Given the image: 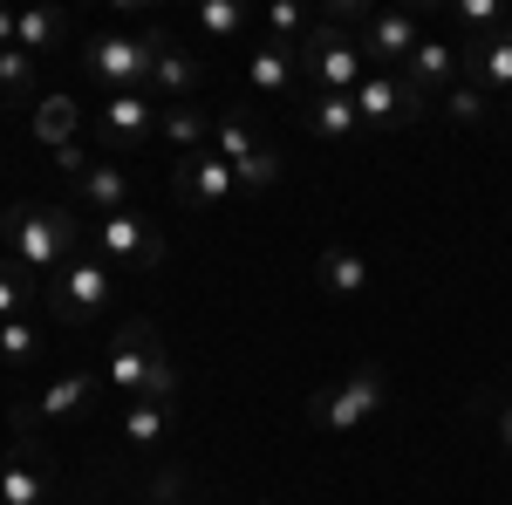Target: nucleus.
Here are the masks:
<instances>
[{
    "label": "nucleus",
    "mask_w": 512,
    "mask_h": 505,
    "mask_svg": "<svg viewBox=\"0 0 512 505\" xmlns=\"http://www.w3.org/2000/svg\"><path fill=\"white\" fill-rule=\"evenodd\" d=\"M35 355H41V328L28 321V314H14V321H0V369H35Z\"/></svg>",
    "instance_id": "24"
},
{
    "label": "nucleus",
    "mask_w": 512,
    "mask_h": 505,
    "mask_svg": "<svg viewBox=\"0 0 512 505\" xmlns=\"http://www.w3.org/2000/svg\"><path fill=\"white\" fill-rule=\"evenodd\" d=\"M0 48H14V14H0Z\"/></svg>",
    "instance_id": "35"
},
{
    "label": "nucleus",
    "mask_w": 512,
    "mask_h": 505,
    "mask_svg": "<svg viewBox=\"0 0 512 505\" xmlns=\"http://www.w3.org/2000/svg\"><path fill=\"white\" fill-rule=\"evenodd\" d=\"M308 410H315V424L328 430V437H355V430H369L383 410H390V369H383V362H362V369H349L342 383L321 389Z\"/></svg>",
    "instance_id": "3"
},
{
    "label": "nucleus",
    "mask_w": 512,
    "mask_h": 505,
    "mask_svg": "<svg viewBox=\"0 0 512 505\" xmlns=\"http://www.w3.org/2000/svg\"><path fill=\"white\" fill-rule=\"evenodd\" d=\"M212 151L226 157V164H246L253 151H267L260 144V123L253 117H212Z\"/></svg>",
    "instance_id": "25"
},
{
    "label": "nucleus",
    "mask_w": 512,
    "mask_h": 505,
    "mask_svg": "<svg viewBox=\"0 0 512 505\" xmlns=\"http://www.w3.org/2000/svg\"><path fill=\"white\" fill-rule=\"evenodd\" d=\"M253 505H280V499H253Z\"/></svg>",
    "instance_id": "37"
},
{
    "label": "nucleus",
    "mask_w": 512,
    "mask_h": 505,
    "mask_svg": "<svg viewBox=\"0 0 512 505\" xmlns=\"http://www.w3.org/2000/svg\"><path fill=\"white\" fill-rule=\"evenodd\" d=\"M178 417V403H123V437L130 444H158Z\"/></svg>",
    "instance_id": "27"
},
{
    "label": "nucleus",
    "mask_w": 512,
    "mask_h": 505,
    "mask_svg": "<svg viewBox=\"0 0 512 505\" xmlns=\"http://www.w3.org/2000/svg\"><path fill=\"white\" fill-rule=\"evenodd\" d=\"M41 294H48V314H55V321L89 328V321H103L110 301H117V267H103V260L82 246L62 273H48V287H41Z\"/></svg>",
    "instance_id": "5"
},
{
    "label": "nucleus",
    "mask_w": 512,
    "mask_h": 505,
    "mask_svg": "<svg viewBox=\"0 0 512 505\" xmlns=\"http://www.w3.org/2000/svg\"><path fill=\"white\" fill-rule=\"evenodd\" d=\"M315 287L328 294V301H362V294H369V260H362L355 246H321Z\"/></svg>",
    "instance_id": "19"
},
{
    "label": "nucleus",
    "mask_w": 512,
    "mask_h": 505,
    "mask_svg": "<svg viewBox=\"0 0 512 505\" xmlns=\"http://www.w3.org/2000/svg\"><path fill=\"white\" fill-rule=\"evenodd\" d=\"M431 35L424 28V14L417 7H376L369 21H362V55H369V69H403L410 55H417V41Z\"/></svg>",
    "instance_id": "12"
},
{
    "label": "nucleus",
    "mask_w": 512,
    "mask_h": 505,
    "mask_svg": "<svg viewBox=\"0 0 512 505\" xmlns=\"http://www.w3.org/2000/svg\"><path fill=\"white\" fill-rule=\"evenodd\" d=\"M76 205L89 219H110V212H130V164L123 157H89L76 171Z\"/></svg>",
    "instance_id": "13"
},
{
    "label": "nucleus",
    "mask_w": 512,
    "mask_h": 505,
    "mask_svg": "<svg viewBox=\"0 0 512 505\" xmlns=\"http://www.w3.org/2000/svg\"><path fill=\"white\" fill-rule=\"evenodd\" d=\"M355 110H362V130H403V123H417L431 110V96L417 89V82L403 76V69H369L362 89H355Z\"/></svg>",
    "instance_id": "9"
},
{
    "label": "nucleus",
    "mask_w": 512,
    "mask_h": 505,
    "mask_svg": "<svg viewBox=\"0 0 512 505\" xmlns=\"http://www.w3.org/2000/svg\"><path fill=\"white\" fill-rule=\"evenodd\" d=\"M55 492V471L41 465V437H21L0 465V505H48Z\"/></svg>",
    "instance_id": "14"
},
{
    "label": "nucleus",
    "mask_w": 512,
    "mask_h": 505,
    "mask_svg": "<svg viewBox=\"0 0 512 505\" xmlns=\"http://www.w3.org/2000/svg\"><path fill=\"white\" fill-rule=\"evenodd\" d=\"M437 110H444L451 123H465V130H478V123L492 117V103H485V89H478V82H451V89L437 96Z\"/></svg>",
    "instance_id": "29"
},
{
    "label": "nucleus",
    "mask_w": 512,
    "mask_h": 505,
    "mask_svg": "<svg viewBox=\"0 0 512 505\" xmlns=\"http://www.w3.org/2000/svg\"><path fill=\"white\" fill-rule=\"evenodd\" d=\"M103 383H117L123 403H178V362L144 314H123L103 335Z\"/></svg>",
    "instance_id": "1"
},
{
    "label": "nucleus",
    "mask_w": 512,
    "mask_h": 505,
    "mask_svg": "<svg viewBox=\"0 0 512 505\" xmlns=\"http://www.w3.org/2000/svg\"><path fill=\"white\" fill-rule=\"evenodd\" d=\"M198 82H205V62H198L192 48H178V41L164 35L158 41V62H151V96H158V103H192Z\"/></svg>",
    "instance_id": "17"
},
{
    "label": "nucleus",
    "mask_w": 512,
    "mask_h": 505,
    "mask_svg": "<svg viewBox=\"0 0 512 505\" xmlns=\"http://www.w3.org/2000/svg\"><path fill=\"white\" fill-rule=\"evenodd\" d=\"M233 178H239V198L274 192V185H280V151H274V144H267V151H253L246 164H233Z\"/></svg>",
    "instance_id": "31"
},
{
    "label": "nucleus",
    "mask_w": 512,
    "mask_h": 505,
    "mask_svg": "<svg viewBox=\"0 0 512 505\" xmlns=\"http://www.w3.org/2000/svg\"><path fill=\"white\" fill-rule=\"evenodd\" d=\"M0 246H7V260L28 273V280H48V273H62L69 260L82 253V226L69 205H7L0 212Z\"/></svg>",
    "instance_id": "2"
},
{
    "label": "nucleus",
    "mask_w": 512,
    "mask_h": 505,
    "mask_svg": "<svg viewBox=\"0 0 512 505\" xmlns=\"http://www.w3.org/2000/svg\"><path fill=\"white\" fill-rule=\"evenodd\" d=\"M506 35H512V7H506Z\"/></svg>",
    "instance_id": "36"
},
{
    "label": "nucleus",
    "mask_w": 512,
    "mask_h": 505,
    "mask_svg": "<svg viewBox=\"0 0 512 505\" xmlns=\"http://www.w3.org/2000/svg\"><path fill=\"white\" fill-rule=\"evenodd\" d=\"M458 62H465V48H458V41H444V35H424L417 41V55H410V62H403V76L417 82V89H424V96H444V89H451V82H458Z\"/></svg>",
    "instance_id": "18"
},
{
    "label": "nucleus",
    "mask_w": 512,
    "mask_h": 505,
    "mask_svg": "<svg viewBox=\"0 0 512 505\" xmlns=\"http://www.w3.org/2000/svg\"><path fill=\"white\" fill-rule=\"evenodd\" d=\"M55 157H62V171H69V178H76L82 164H89V151H82V144H62V151H55Z\"/></svg>",
    "instance_id": "33"
},
{
    "label": "nucleus",
    "mask_w": 512,
    "mask_h": 505,
    "mask_svg": "<svg viewBox=\"0 0 512 505\" xmlns=\"http://www.w3.org/2000/svg\"><path fill=\"white\" fill-rule=\"evenodd\" d=\"M465 48V76L478 82V89H512V35L499 28V35H485V41H458Z\"/></svg>",
    "instance_id": "20"
},
{
    "label": "nucleus",
    "mask_w": 512,
    "mask_h": 505,
    "mask_svg": "<svg viewBox=\"0 0 512 505\" xmlns=\"http://www.w3.org/2000/svg\"><path fill=\"white\" fill-rule=\"evenodd\" d=\"M294 76L301 89H335V96H355L362 76H369V55H362V41L342 35V28H328L315 21V35L294 48Z\"/></svg>",
    "instance_id": "4"
},
{
    "label": "nucleus",
    "mask_w": 512,
    "mask_h": 505,
    "mask_svg": "<svg viewBox=\"0 0 512 505\" xmlns=\"http://www.w3.org/2000/svg\"><path fill=\"white\" fill-rule=\"evenodd\" d=\"M69 14L62 7H28V14H14V48H28V55H48V48H62L69 41Z\"/></svg>",
    "instance_id": "22"
},
{
    "label": "nucleus",
    "mask_w": 512,
    "mask_h": 505,
    "mask_svg": "<svg viewBox=\"0 0 512 505\" xmlns=\"http://www.w3.org/2000/svg\"><path fill=\"white\" fill-rule=\"evenodd\" d=\"M35 55L28 48H0V103H28L35 96Z\"/></svg>",
    "instance_id": "28"
},
{
    "label": "nucleus",
    "mask_w": 512,
    "mask_h": 505,
    "mask_svg": "<svg viewBox=\"0 0 512 505\" xmlns=\"http://www.w3.org/2000/svg\"><path fill=\"white\" fill-rule=\"evenodd\" d=\"M158 117H164V103L151 96V89H117V96L96 103V130H103L110 151H123V157H137V151L158 144Z\"/></svg>",
    "instance_id": "10"
},
{
    "label": "nucleus",
    "mask_w": 512,
    "mask_h": 505,
    "mask_svg": "<svg viewBox=\"0 0 512 505\" xmlns=\"http://www.w3.org/2000/svg\"><path fill=\"white\" fill-rule=\"evenodd\" d=\"M294 110H301V123L315 130L321 144H349V137H362L355 96H335V89H294Z\"/></svg>",
    "instance_id": "15"
},
{
    "label": "nucleus",
    "mask_w": 512,
    "mask_h": 505,
    "mask_svg": "<svg viewBox=\"0 0 512 505\" xmlns=\"http://www.w3.org/2000/svg\"><path fill=\"white\" fill-rule=\"evenodd\" d=\"M158 28L151 35H96L82 48V76L103 82L110 96L117 89H151V62H158Z\"/></svg>",
    "instance_id": "6"
},
{
    "label": "nucleus",
    "mask_w": 512,
    "mask_h": 505,
    "mask_svg": "<svg viewBox=\"0 0 512 505\" xmlns=\"http://www.w3.org/2000/svg\"><path fill=\"white\" fill-rule=\"evenodd\" d=\"M158 137L171 144L178 157H192V151H212V117L205 110H192V103H164V117H158Z\"/></svg>",
    "instance_id": "21"
},
{
    "label": "nucleus",
    "mask_w": 512,
    "mask_h": 505,
    "mask_svg": "<svg viewBox=\"0 0 512 505\" xmlns=\"http://www.w3.org/2000/svg\"><path fill=\"white\" fill-rule=\"evenodd\" d=\"M239 69H246L253 103H280V96L301 89V76H294V48H280V41H253V48L239 55Z\"/></svg>",
    "instance_id": "16"
},
{
    "label": "nucleus",
    "mask_w": 512,
    "mask_h": 505,
    "mask_svg": "<svg viewBox=\"0 0 512 505\" xmlns=\"http://www.w3.org/2000/svg\"><path fill=\"white\" fill-rule=\"evenodd\" d=\"M506 383H512V376H506Z\"/></svg>",
    "instance_id": "38"
},
{
    "label": "nucleus",
    "mask_w": 512,
    "mask_h": 505,
    "mask_svg": "<svg viewBox=\"0 0 512 505\" xmlns=\"http://www.w3.org/2000/svg\"><path fill=\"white\" fill-rule=\"evenodd\" d=\"M89 253L117 273H144L164 260V233L130 205V212H110V219H89Z\"/></svg>",
    "instance_id": "7"
},
{
    "label": "nucleus",
    "mask_w": 512,
    "mask_h": 505,
    "mask_svg": "<svg viewBox=\"0 0 512 505\" xmlns=\"http://www.w3.org/2000/svg\"><path fill=\"white\" fill-rule=\"evenodd\" d=\"M171 198H178L185 212H219V205L239 198V178L219 151H192V157L171 164Z\"/></svg>",
    "instance_id": "11"
},
{
    "label": "nucleus",
    "mask_w": 512,
    "mask_h": 505,
    "mask_svg": "<svg viewBox=\"0 0 512 505\" xmlns=\"http://www.w3.org/2000/svg\"><path fill=\"white\" fill-rule=\"evenodd\" d=\"M76 96H41V110H35V137L41 144H55V151H62V144H76Z\"/></svg>",
    "instance_id": "26"
},
{
    "label": "nucleus",
    "mask_w": 512,
    "mask_h": 505,
    "mask_svg": "<svg viewBox=\"0 0 512 505\" xmlns=\"http://www.w3.org/2000/svg\"><path fill=\"white\" fill-rule=\"evenodd\" d=\"M96 389H103L96 369H69V376L41 383L35 403H14V430H21V437H48V430H62L69 417H82V410L96 403Z\"/></svg>",
    "instance_id": "8"
},
{
    "label": "nucleus",
    "mask_w": 512,
    "mask_h": 505,
    "mask_svg": "<svg viewBox=\"0 0 512 505\" xmlns=\"http://www.w3.org/2000/svg\"><path fill=\"white\" fill-rule=\"evenodd\" d=\"M192 28H198L205 41H246V28H253V14H246L239 0H205V7L192 14Z\"/></svg>",
    "instance_id": "23"
},
{
    "label": "nucleus",
    "mask_w": 512,
    "mask_h": 505,
    "mask_svg": "<svg viewBox=\"0 0 512 505\" xmlns=\"http://www.w3.org/2000/svg\"><path fill=\"white\" fill-rule=\"evenodd\" d=\"M267 35H274L280 48H301V41L315 35V21H308V7H294V0H274V7H267Z\"/></svg>",
    "instance_id": "30"
},
{
    "label": "nucleus",
    "mask_w": 512,
    "mask_h": 505,
    "mask_svg": "<svg viewBox=\"0 0 512 505\" xmlns=\"http://www.w3.org/2000/svg\"><path fill=\"white\" fill-rule=\"evenodd\" d=\"M499 444H506V451H512V396H506V403H499Z\"/></svg>",
    "instance_id": "34"
},
{
    "label": "nucleus",
    "mask_w": 512,
    "mask_h": 505,
    "mask_svg": "<svg viewBox=\"0 0 512 505\" xmlns=\"http://www.w3.org/2000/svg\"><path fill=\"white\" fill-rule=\"evenodd\" d=\"M28 294H35V280L14 267V260H0V321H14V314H28Z\"/></svg>",
    "instance_id": "32"
}]
</instances>
